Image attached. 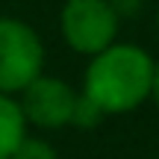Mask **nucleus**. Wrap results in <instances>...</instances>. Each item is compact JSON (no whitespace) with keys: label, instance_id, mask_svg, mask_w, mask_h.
I'll return each mask as SVG.
<instances>
[{"label":"nucleus","instance_id":"nucleus-5","mask_svg":"<svg viewBox=\"0 0 159 159\" xmlns=\"http://www.w3.org/2000/svg\"><path fill=\"white\" fill-rule=\"evenodd\" d=\"M24 136H27V118L21 112V103L0 91V159H12Z\"/></svg>","mask_w":159,"mask_h":159},{"label":"nucleus","instance_id":"nucleus-3","mask_svg":"<svg viewBox=\"0 0 159 159\" xmlns=\"http://www.w3.org/2000/svg\"><path fill=\"white\" fill-rule=\"evenodd\" d=\"M59 27L71 50L94 56L115 41L118 15L109 6V0H65Z\"/></svg>","mask_w":159,"mask_h":159},{"label":"nucleus","instance_id":"nucleus-4","mask_svg":"<svg viewBox=\"0 0 159 159\" xmlns=\"http://www.w3.org/2000/svg\"><path fill=\"white\" fill-rule=\"evenodd\" d=\"M77 97L80 94L65 80L39 74L24 89L21 112H24V118H27L30 124L41 127V130H59V127L71 124Z\"/></svg>","mask_w":159,"mask_h":159},{"label":"nucleus","instance_id":"nucleus-1","mask_svg":"<svg viewBox=\"0 0 159 159\" xmlns=\"http://www.w3.org/2000/svg\"><path fill=\"white\" fill-rule=\"evenodd\" d=\"M153 59L136 44H109L91 56L85 68L83 94L103 109V115L133 112L150 97Z\"/></svg>","mask_w":159,"mask_h":159},{"label":"nucleus","instance_id":"nucleus-6","mask_svg":"<svg viewBox=\"0 0 159 159\" xmlns=\"http://www.w3.org/2000/svg\"><path fill=\"white\" fill-rule=\"evenodd\" d=\"M103 118V109L97 106V103H91L85 94L77 97V106H74V118H71V124L83 127V130H89V127H97Z\"/></svg>","mask_w":159,"mask_h":159},{"label":"nucleus","instance_id":"nucleus-2","mask_svg":"<svg viewBox=\"0 0 159 159\" xmlns=\"http://www.w3.org/2000/svg\"><path fill=\"white\" fill-rule=\"evenodd\" d=\"M44 68V44L30 24L0 18V91H24Z\"/></svg>","mask_w":159,"mask_h":159},{"label":"nucleus","instance_id":"nucleus-7","mask_svg":"<svg viewBox=\"0 0 159 159\" xmlns=\"http://www.w3.org/2000/svg\"><path fill=\"white\" fill-rule=\"evenodd\" d=\"M12 159H59L56 150L50 148L47 142H41V139H21V144L15 148V153Z\"/></svg>","mask_w":159,"mask_h":159},{"label":"nucleus","instance_id":"nucleus-8","mask_svg":"<svg viewBox=\"0 0 159 159\" xmlns=\"http://www.w3.org/2000/svg\"><path fill=\"white\" fill-rule=\"evenodd\" d=\"M150 97L159 106V62H153V83H150Z\"/></svg>","mask_w":159,"mask_h":159},{"label":"nucleus","instance_id":"nucleus-9","mask_svg":"<svg viewBox=\"0 0 159 159\" xmlns=\"http://www.w3.org/2000/svg\"><path fill=\"white\" fill-rule=\"evenodd\" d=\"M156 24H159V15H156Z\"/></svg>","mask_w":159,"mask_h":159}]
</instances>
